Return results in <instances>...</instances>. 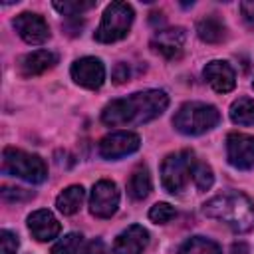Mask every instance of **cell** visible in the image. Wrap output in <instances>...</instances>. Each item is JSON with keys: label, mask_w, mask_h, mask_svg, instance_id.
<instances>
[{"label": "cell", "mask_w": 254, "mask_h": 254, "mask_svg": "<svg viewBox=\"0 0 254 254\" xmlns=\"http://www.w3.org/2000/svg\"><path fill=\"white\" fill-rule=\"evenodd\" d=\"M111 77H113V83H117V85L129 81V77H131V65L125 64V62H119V64L113 67Z\"/></svg>", "instance_id": "obj_28"}, {"label": "cell", "mask_w": 254, "mask_h": 254, "mask_svg": "<svg viewBox=\"0 0 254 254\" xmlns=\"http://www.w3.org/2000/svg\"><path fill=\"white\" fill-rule=\"evenodd\" d=\"M196 34L206 44H220L226 40V26L218 16H204L196 22Z\"/></svg>", "instance_id": "obj_17"}, {"label": "cell", "mask_w": 254, "mask_h": 254, "mask_svg": "<svg viewBox=\"0 0 254 254\" xmlns=\"http://www.w3.org/2000/svg\"><path fill=\"white\" fill-rule=\"evenodd\" d=\"M119 206V190L113 181L101 179L93 185L91 196H89V210L97 218H109L115 214Z\"/></svg>", "instance_id": "obj_7"}, {"label": "cell", "mask_w": 254, "mask_h": 254, "mask_svg": "<svg viewBox=\"0 0 254 254\" xmlns=\"http://www.w3.org/2000/svg\"><path fill=\"white\" fill-rule=\"evenodd\" d=\"M190 179H192V183H194V187H196L198 190H208V189L212 187V183H214L212 169H210L206 163H200V161H194Z\"/></svg>", "instance_id": "obj_23"}, {"label": "cell", "mask_w": 254, "mask_h": 254, "mask_svg": "<svg viewBox=\"0 0 254 254\" xmlns=\"http://www.w3.org/2000/svg\"><path fill=\"white\" fill-rule=\"evenodd\" d=\"M226 159L238 171L254 167V137L246 133H230L226 137Z\"/></svg>", "instance_id": "obj_9"}, {"label": "cell", "mask_w": 254, "mask_h": 254, "mask_svg": "<svg viewBox=\"0 0 254 254\" xmlns=\"http://www.w3.org/2000/svg\"><path fill=\"white\" fill-rule=\"evenodd\" d=\"M151 175H149V169L147 167H137L129 181H127V194L133 198V200H143L147 198V194L151 192Z\"/></svg>", "instance_id": "obj_19"}, {"label": "cell", "mask_w": 254, "mask_h": 254, "mask_svg": "<svg viewBox=\"0 0 254 254\" xmlns=\"http://www.w3.org/2000/svg\"><path fill=\"white\" fill-rule=\"evenodd\" d=\"M250 252V248H248V244L246 242H234L232 246H230V254H248Z\"/></svg>", "instance_id": "obj_31"}, {"label": "cell", "mask_w": 254, "mask_h": 254, "mask_svg": "<svg viewBox=\"0 0 254 254\" xmlns=\"http://www.w3.org/2000/svg\"><path fill=\"white\" fill-rule=\"evenodd\" d=\"M95 6V2H54V8L60 12V14H64V16H67V18H75V16H79L81 12H85V10H91Z\"/></svg>", "instance_id": "obj_24"}, {"label": "cell", "mask_w": 254, "mask_h": 254, "mask_svg": "<svg viewBox=\"0 0 254 254\" xmlns=\"http://www.w3.org/2000/svg\"><path fill=\"white\" fill-rule=\"evenodd\" d=\"M139 147H141V139H139L137 133H133V131H115V133L105 135L99 141V155L103 159L115 161V159H121V157H127V155L135 153Z\"/></svg>", "instance_id": "obj_8"}, {"label": "cell", "mask_w": 254, "mask_h": 254, "mask_svg": "<svg viewBox=\"0 0 254 254\" xmlns=\"http://www.w3.org/2000/svg\"><path fill=\"white\" fill-rule=\"evenodd\" d=\"M179 254H222L220 246L204 236H192L179 246Z\"/></svg>", "instance_id": "obj_20"}, {"label": "cell", "mask_w": 254, "mask_h": 254, "mask_svg": "<svg viewBox=\"0 0 254 254\" xmlns=\"http://www.w3.org/2000/svg\"><path fill=\"white\" fill-rule=\"evenodd\" d=\"M202 75L210 83V87L218 93H228L236 85V73H234L232 65L228 62H222V60L208 62L202 69Z\"/></svg>", "instance_id": "obj_14"}, {"label": "cell", "mask_w": 254, "mask_h": 254, "mask_svg": "<svg viewBox=\"0 0 254 254\" xmlns=\"http://www.w3.org/2000/svg\"><path fill=\"white\" fill-rule=\"evenodd\" d=\"M194 153L192 151H177L165 157L161 165V181L167 192L181 194L190 181V173L194 167Z\"/></svg>", "instance_id": "obj_6"}, {"label": "cell", "mask_w": 254, "mask_h": 254, "mask_svg": "<svg viewBox=\"0 0 254 254\" xmlns=\"http://www.w3.org/2000/svg\"><path fill=\"white\" fill-rule=\"evenodd\" d=\"M252 87H254V83H252Z\"/></svg>", "instance_id": "obj_32"}, {"label": "cell", "mask_w": 254, "mask_h": 254, "mask_svg": "<svg viewBox=\"0 0 254 254\" xmlns=\"http://www.w3.org/2000/svg\"><path fill=\"white\" fill-rule=\"evenodd\" d=\"M230 119L236 125H254V99L238 97L230 105Z\"/></svg>", "instance_id": "obj_21"}, {"label": "cell", "mask_w": 254, "mask_h": 254, "mask_svg": "<svg viewBox=\"0 0 254 254\" xmlns=\"http://www.w3.org/2000/svg\"><path fill=\"white\" fill-rule=\"evenodd\" d=\"M85 244L79 232H69L52 246V254H83Z\"/></svg>", "instance_id": "obj_22"}, {"label": "cell", "mask_w": 254, "mask_h": 254, "mask_svg": "<svg viewBox=\"0 0 254 254\" xmlns=\"http://www.w3.org/2000/svg\"><path fill=\"white\" fill-rule=\"evenodd\" d=\"M2 173L34 185L44 183L48 179V167L42 157L14 147H6L2 153Z\"/></svg>", "instance_id": "obj_4"}, {"label": "cell", "mask_w": 254, "mask_h": 254, "mask_svg": "<svg viewBox=\"0 0 254 254\" xmlns=\"http://www.w3.org/2000/svg\"><path fill=\"white\" fill-rule=\"evenodd\" d=\"M2 198L6 202H24L34 198V190L20 189V187H2Z\"/></svg>", "instance_id": "obj_26"}, {"label": "cell", "mask_w": 254, "mask_h": 254, "mask_svg": "<svg viewBox=\"0 0 254 254\" xmlns=\"http://www.w3.org/2000/svg\"><path fill=\"white\" fill-rule=\"evenodd\" d=\"M83 254H109V250H107V246H105L103 240L95 238V240H91L89 244H85Z\"/></svg>", "instance_id": "obj_30"}, {"label": "cell", "mask_w": 254, "mask_h": 254, "mask_svg": "<svg viewBox=\"0 0 254 254\" xmlns=\"http://www.w3.org/2000/svg\"><path fill=\"white\" fill-rule=\"evenodd\" d=\"M240 12L246 26L254 28V2H240Z\"/></svg>", "instance_id": "obj_29"}, {"label": "cell", "mask_w": 254, "mask_h": 254, "mask_svg": "<svg viewBox=\"0 0 254 254\" xmlns=\"http://www.w3.org/2000/svg\"><path fill=\"white\" fill-rule=\"evenodd\" d=\"M18 246H20L18 236H16L14 232L2 228V230H0V252H2V254H16Z\"/></svg>", "instance_id": "obj_27"}, {"label": "cell", "mask_w": 254, "mask_h": 254, "mask_svg": "<svg viewBox=\"0 0 254 254\" xmlns=\"http://www.w3.org/2000/svg\"><path fill=\"white\" fill-rule=\"evenodd\" d=\"M220 121V111L202 101H189L179 107L173 117V125L183 135H202L214 129Z\"/></svg>", "instance_id": "obj_3"}, {"label": "cell", "mask_w": 254, "mask_h": 254, "mask_svg": "<svg viewBox=\"0 0 254 254\" xmlns=\"http://www.w3.org/2000/svg\"><path fill=\"white\" fill-rule=\"evenodd\" d=\"M149 244V232L141 224H131L117 234L113 242V254H143Z\"/></svg>", "instance_id": "obj_13"}, {"label": "cell", "mask_w": 254, "mask_h": 254, "mask_svg": "<svg viewBox=\"0 0 254 254\" xmlns=\"http://www.w3.org/2000/svg\"><path fill=\"white\" fill-rule=\"evenodd\" d=\"M58 64V54L50 52V50H34L26 56H22V60L18 62V69L20 75L24 77H34L40 75L48 69H52Z\"/></svg>", "instance_id": "obj_16"}, {"label": "cell", "mask_w": 254, "mask_h": 254, "mask_svg": "<svg viewBox=\"0 0 254 254\" xmlns=\"http://www.w3.org/2000/svg\"><path fill=\"white\" fill-rule=\"evenodd\" d=\"M185 40L187 34L183 28H165L153 36L151 48L167 60H179L185 52Z\"/></svg>", "instance_id": "obj_12"}, {"label": "cell", "mask_w": 254, "mask_h": 254, "mask_svg": "<svg viewBox=\"0 0 254 254\" xmlns=\"http://www.w3.org/2000/svg\"><path fill=\"white\" fill-rule=\"evenodd\" d=\"M83 196H85L83 187H81V185H71V187L64 189V190L58 194L56 206H58V210H60L62 214L71 216V214H75V212L79 210V206H81V202H83Z\"/></svg>", "instance_id": "obj_18"}, {"label": "cell", "mask_w": 254, "mask_h": 254, "mask_svg": "<svg viewBox=\"0 0 254 254\" xmlns=\"http://www.w3.org/2000/svg\"><path fill=\"white\" fill-rule=\"evenodd\" d=\"M202 212L208 218L220 220L234 232H248L254 228V202L238 190H226L212 196L202 204Z\"/></svg>", "instance_id": "obj_2"}, {"label": "cell", "mask_w": 254, "mask_h": 254, "mask_svg": "<svg viewBox=\"0 0 254 254\" xmlns=\"http://www.w3.org/2000/svg\"><path fill=\"white\" fill-rule=\"evenodd\" d=\"M14 30L18 32V36L26 42V44H44L48 38H50V26L48 22L40 16V14H34V12H22L14 18L12 22Z\"/></svg>", "instance_id": "obj_11"}, {"label": "cell", "mask_w": 254, "mask_h": 254, "mask_svg": "<svg viewBox=\"0 0 254 254\" xmlns=\"http://www.w3.org/2000/svg\"><path fill=\"white\" fill-rule=\"evenodd\" d=\"M28 228L32 232V236L40 242H48V240H54L60 230H62V224L58 222V218L50 212V210H36L28 216Z\"/></svg>", "instance_id": "obj_15"}, {"label": "cell", "mask_w": 254, "mask_h": 254, "mask_svg": "<svg viewBox=\"0 0 254 254\" xmlns=\"http://www.w3.org/2000/svg\"><path fill=\"white\" fill-rule=\"evenodd\" d=\"M133 6L127 2H111L103 16H101V24L95 30V40L101 44H113L123 40L129 34V28L133 24Z\"/></svg>", "instance_id": "obj_5"}, {"label": "cell", "mask_w": 254, "mask_h": 254, "mask_svg": "<svg viewBox=\"0 0 254 254\" xmlns=\"http://www.w3.org/2000/svg\"><path fill=\"white\" fill-rule=\"evenodd\" d=\"M69 73H71V79L85 89H99L105 81V67L101 60L91 58V56L75 60L71 64Z\"/></svg>", "instance_id": "obj_10"}, {"label": "cell", "mask_w": 254, "mask_h": 254, "mask_svg": "<svg viewBox=\"0 0 254 254\" xmlns=\"http://www.w3.org/2000/svg\"><path fill=\"white\" fill-rule=\"evenodd\" d=\"M175 216H177V210H175V206H171L169 202H157V204H153L151 210H149V218H151L153 222H157V224H167V222L173 220Z\"/></svg>", "instance_id": "obj_25"}, {"label": "cell", "mask_w": 254, "mask_h": 254, "mask_svg": "<svg viewBox=\"0 0 254 254\" xmlns=\"http://www.w3.org/2000/svg\"><path fill=\"white\" fill-rule=\"evenodd\" d=\"M167 107L169 95L163 89H145L107 103L101 111V121L109 127L143 125L157 119Z\"/></svg>", "instance_id": "obj_1"}]
</instances>
